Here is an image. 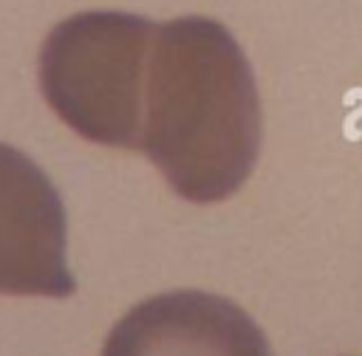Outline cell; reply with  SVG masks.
<instances>
[{
  "instance_id": "cell-1",
  "label": "cell",
  "mask_w": 362,
  "mask_h": 356,
  "mask_svg": "<svg viewBox=\"0 0 362 356\" xmlns=\"http://www.w3.org/2000/svg\"><path fill=\"white\" fill-rule=\"evenodd\" d=\"M141 150L187 201L229 198L260 150V102L249 59L209 17L156 28Z\"/></svg>"
},
{
  "instance_id": "cell-2",
  "label": "cell",
  "mask_w": 362,
  "mask_h": 356,
  "mask_svg": "<svg viewBox=\"0 0 362 356\" xmlns=\"http://www.w3.org/2000/svg\"><path fill=\"white\" fill-rule=\"evenodd\" d=\"M156 28L124 11H82L54 25L40 51V88L51 110L88 141L141 147Z\"/></svg>"
},
{
  "instance_id": "cell-3",
  "label": "cell",
  "mask_w": 362,
  "mask_h": 356,
  "mask_svg": "<svg viewBox=\"0 0 362 356\" xmlns=\"http://www.w3.org/2000/svg\"><path fill=\"white\" fill-rule=\"evenodd\" d=\"M74 288L59 192L25 153L0 144V294L68 297Z\"/></svg>"
},
{
  "instance_id": "cell-4",
  "label": "cell",
  "mask_w": 362,
  "mask_h": 356,
  "mask_svg": "<svg viewBox=\"0 0 362 356\" xmlns=\"http://www.w3.org/2000/svg\"><path fill=\"white\" fill-rule=\"evenodd\" d=\"M102 356H272L260 328L238 305L173 291L127 311L110 331Z\"/></svg>"
}]
</instances>
